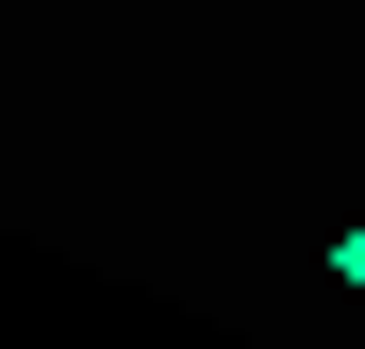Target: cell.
I'll list each match as a JSON object with an SVG mask.
<instances>
[{
	"label": "cell",
	"mask_w": 365,
	"mask_h": 349,
	"mask_svg": "<svg viewBox=\"0 0 365 349\" xmlns=\"http://www.w3.org/2000/svg\"><path fill=\"white\" fill-rule=\"evenodd\" d=\"M332 283H349V300H365V216H349V233H332Z\"/></svg>",
	"instance_id": "6da1fadb"
}]
</instances>
